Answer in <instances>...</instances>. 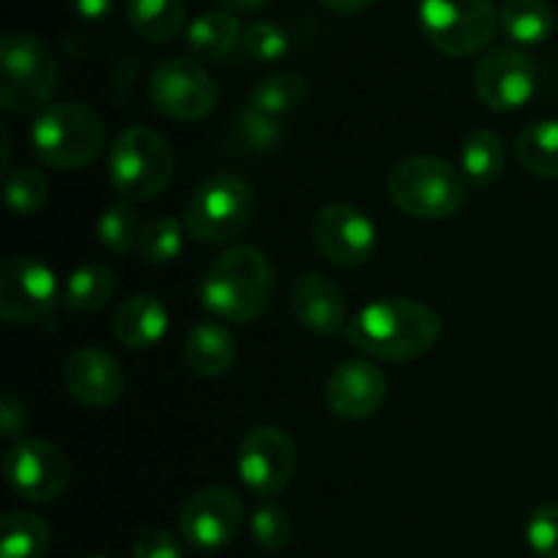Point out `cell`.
Returning a JSON list of instances; mask_svg holds the SVG:
<instances>
[{
  "label": "cell",
  "instance_id": "603a6c76",
  "mask_svg": "<svg viewBox=\"0 0 558 558\" xmlns=\"http://www.w3.org/2000/svg\"><path fill=\"white\" fill-rule=\"evenodd\" d=\"M499 27L510 41L537 47L554 33V11L545 0H507L499 11Z\"/></svg>",
  "mask_w": 558,
  "mask_h": 558
},
{
  "label": "cell",
  "instance_id": "3957f363",
  "mask_svg": "<svg viewBox=\"0 0 558 558\" xmlns=\"http://www.w3.org/2000/svg\"><path fill=\"white\" fill-rule=\"evenodd\" d=\"M107 129L101 114L80 101H60L41 109L33 123L31 145L38 161L60 172H76L104 150Z\"/></svg>",
  "mask_w": 558,
  "mask_h": 558
},
{
  "label": "cell",
  "instance_id": "ba28073f",
  "mask_svg": "<svg viewBox=\"0 0 558 558\" xmlns=\"http://www.w3.org/2000/svg\"><path fill=\"white\" fill-rule=\"evenodd\" d=\"M420 27L439 52L469 58L494 41L499 11L490 0H420Z\"/></svg>",
  "mask_w": 558,
  "mask_h": 558
},
{
  "label": "cell",
  "instance_id": "30bf717a",
  "mask_svg": "<svg viewBox=\"0 0 558 558\" xmlns=\"http://www.w3.org/2000/svg\"><path fill=\"white\" fill-rule=\"evenodd\" d=\"M9 488L27 501H54L71 480V463L60 447L44 439H20L3 458Z\"/></svg>",
  "mask_w": 558,
  "mask_h": 558
},
{
  "label": "cell",
  "instance_id": "e575fe53",
  "mask_svg": "<svg viewBox=\"0 0 558 558\" xmlns=\"http://www.w3.org/2000/svg\"><path fill=\"white\" fill-rule=\"evenodd\" d=\"M526 539L539 558H558V505H543L532 512Z\"/></svg>",
  "mask_w": 558,
  "mask_h": 558
},
{
  "label": "cell",
  "instance_id": "4dcf8cb0",
  "mask_svg": "<svg viewBox=\"0 0 558 558\" xmlns=\"http://www.w3.org/2000/svg\"><path fill=\"white\" fill-rule=\"evenodd\" d=\"M234 131H238V140L243 142L251 153H270L276 150L283 140L281 118H272V114L262 112L254 104H248V107L238 114Z\"/></svg>",
  "mask_w": 558,
  "mask_h": 558
},
{
  "label": "cell",
  "instance_id": "5bb4252c",
  "mask_svg": "<svg viewBox=\"0 0 558 558\" xmlns=\"http://www.w3.org/2000/svg\"><path fill=\"white\" fill-rule=\"evenodd\" d=\"M245 507L232 488L210 485L189 496L180 512V532L185 543L199 550L227 548L243 526Z\"/></svg>",
  "mask_w": 558,
  "mask_h": 558
},
{
  "label": "cell",
  "instance_id": "52a82bcc",
  "mask_svg": "<svg viewBox=\"0 0 558 558\" xmlns=\"http://www.w3.org/2000/svg\"><path fill=\"white\" fill-rule=\"evenodd\" d=\"M58 90V63L41 38L5 33L0 41V101L9 112H36Z\"/></svg>",
  "mask_w": 558,
  "mask_h": 558
},
{
  "label": "cell",
  "instance_id": "d6986e66",
  "mask_svg": "<svg viewBox=\"0 0 558 558\" xmlns=\"http://www.w3.org/2000/svg\"><path fill=\"white\" fill-rule=\"evenodd\" d=\"M169 314L167 305L153 294H134L114 311L112 330L123 347L145 352L153 349L163 336H167Z\"/></svg>",
  "mask_w": 558,
  "mask_h": 558
},
{
  "label": "cell",
  "instance_id": "4fadbf2b",
  "mask_svg": "<svg viewBox=\"0 0 558 558\" xmlns=\"http://www.w3.org/2000/svg\"><path fill=\"white\" fill-rule=\"evenodd\" d=\"M537 87V69L521 49L496 47L474 69V93L494 112H515Z\"/></svg>",
  "mask_w": 558,
  "mask_h": 558
},
{
  "label": "cell",
  "instance_id": "f1b7e54d",
  "mask_svg": "<svg viewBox=\"0 0 558 558\" xmlns=\"http://www.w3.org/2000/svg\"><path fill=\"white\" fill-rule=\"evenodd\" d=\"M142 216L131 205H112L98 218V240L107 251L123 256L142 240Z\"/></svg>",
  "mask_w": 558,
  "mask_h": 558
},
{
  "label": "cell",
  "instance_id": "1f68e13d",
  "mask_svg": "<svg viewBox=\"0 0 558 558\" xmlns=\"http://www.w3.org/2000/svg\"><path fill=\"white\" fill-rule=\"evenodd\" d=\"M136 248L147 265H169L172 259H178L180 248H183V229L174 218H158L142 232Z\"/></svg>",
  "mask_w": 558,
  "mask_h": 558
},
{
  "label": "cell",
  "instance_id": "9c48e42d",
  "mask_svg": "<svg viewBox=\"0 0 558 558\" xmlns=\"http://www.w3.org/2000/svg\"><path fill=\"white\" fill-rule=\"evenodd\" d=\"M63 303L52 267L36 256H5L0 265V316L14 325L47 322Z\"/></svg>",
  "mask_w": 558,
  "mask_h": 558
},
{
  "label": "cell",
  "instance_id": "7a4b0ae2",
  "mask_svg": "<svg viewBox=\"0 0 558 558\" xmlns=\"http://www.w3.org/2000/svg\"><path fill=\"white\" fill-rule=\"evenodd\" d=\"M199 298L218 319L248 325L270 308L276 298V272L259 248L234 245L207 267Z\"/></svg>",
  "mask_w": 558,
  "mask_h": 558
},
{
  "label": "cell",
  "instance_id": "7402d4cb",
  "mask_svg": "<svg viewBox=\"0 0 558 558\" xmlns=\"http://www.w3.org/2000/svg\"><path fill=\"white\" fill-rule=\"evenodd\" d=\"M131 31L150 44H169L185 25V0H125Z\"/></svg>",
  "mask_w": 558,
  "mask_h": 558
},
{
  "label": "cell",
  "instance_id": "484cf974",
  "mask_svg": "<svg viewBox=\"0 0 558 558\" xmlns=\"http://www.w3.org/2000/svg\"><path fill=\"white\" fill-rule=\"evenodd\" d=\"M515 156L537 178L558 180V120L529 123L515 140Z\"/></svg>",
  "mask_w": 558,
  "mask_h": 558
},
{
  "label": "cell",
  "instance_id": "74e56055",
  "mask_svg": "<svg viewBox=\"0 0 558 558\" xmlns=\"http://www.w3.org/2000/svg\"><path fill=\"white\" fill-rule=\"evenodd\" d=\"M114 0H71V5L76 9V14L85 16V20L98 22L112 11Z\"/></svg>",
  "mask_w": 558,
  "mask_h": 558
},
{
  "label": "cell",
  "instance_id": "cb8c5ba5",
  "mask_svg": "<svg viewBox=\"0 0 558 558\" xmlns=\"http://www.w3.org/2000/svg\"><path fill=\"white\" fill-rule=\"evenodd\" d=\"M114 292V272L104 262H87L69 276L63 287V305L74 314H93L109 303Z\"/></svg>",
  "mask_w": 558,
  "mask_h": 558
},
{
  "label": "cell",
  "instance_id": "44dd1931",
  "mask_svg": "<svg viewBox=\"0 0 558 558\" xmlns=\"http://www.w3.org/2000/svg\"><path fill=\"white\" fill-rule=\"evenodd\" d=\"M243 33L232 11H207L191 22L185 31V44L196 60H221L238 47Z\"/></svg>",
  "mask_w": 558,
  "mask_h": 558
},
{
  "label": "cell",
  "instance_id": "836d02e7",
  "mask_svg": "<svg viewBox=\"0 0 558 558\" xmlns=\"http://www.w3.org/2000/svg\"><path fill=\"white\" fill-rule=\"evenodd\" d=\"M243 47L256 60H278L289 52V36L272 22H256L245 27Z\"/></svg>",
  "mask_w": 558,
  "mask_h": 558
},
{
  "label": "cell",
  "instance_id": "ffe728a7",
  "mask_svg": "<svg viewBox=\"0 0 558 558\" xmlns=\"http://www.w3.org/2000/svg\"><path fill=\"white\" fill-rule=\"evenodd\" d=\"M238 360L234 336L218 322H199L185 338V363L205 379H218Z\"/></svg>",
  "mask_w": 558,
  "mask_h": 558
},
{
  "label": "cell",
  "instance_id": "f546056e",
  "mask_svg": "<svg viewBox=\"0 0 558 558\" xmlns=\"http://www.w3.org/2000/svg\"><path fill=\"white\" fill-rule=\"evenodd\" d=\"M49 194V183L44 178V172H38L36 167H20L14 172L5 174L3 196L9 210L20 213V216H33L44 207Z\"/></svg>",
  "mask_w": 558,
  "mask_h": 558
},
{
  "label": "cell",
  "instance_id": "8d00e7d4",
  "mask_svg": "<svg viewBox=\"0 0 558 558\" xmlns=\"http://www.w3.org/2000/svg\"><path fill=\"white\" fill-rule=\"evenodd\" d=\"M25 403L20 401L11 392H3V401H0V425H3L5 439H20L22 430H25Z\"/></svg>",
  "mask_w": 558,
  "mask_h": 558
},
{
  "label": "cell",
  "instance_id": "8fae6325",
  "mask_svg": "<svg viewBox=\"0 0 558 558\" xmlns=\"http://www.w3.org/2000/svg\"><path fill=\"white\" fill-rule=\"evenodd\" d=\"M298 447L287 430L259 425L238 447V474L256 496H278L294 477Z\"/></svg>",
  "mask_w": 558,
  "mask_h": 558
},
{
  "label": "cell",
  "instance_id": "ab89813d",
  "mask_svg": "<svg viewBox=\"0 0 558 558\" xmlns=\"http://www.w3.org/2000/svg\"><path fill=\"white\" fill-rule=\"evenodd\" d=\"M218 5H223V11H256L267 3V0H216Z\"/></svg>",
  "mask_w": 558,
  "mask_h": 558
},
{
  "label": "cell",
  "instance_id": "e0dca14e",
  "mask_svg": "<svg viewBox=\"0 0 558 558\" xmlns=\"http://www.w3.org/2000/svg\"><path fill=\"white\" fill-rule=\"evenodd\" d=\"M63 379L71 396L93 409L109 407L123 396L125 376L118 360L98 347H80L63 365Z\"/></svg>",
  "mask_w": 558,
  "mask_h": 558
},
{
  "label": "cell",
  "instance_id": "7c38bea8",
  "mask_svg": "<svg viewBox=\"0 0 558 558\" xmlns=\"http://www.w3.org/2000/svg\"><path fill=\"white\" fill-rule=\"evenodd\" d=\"M150 101L172 120H202L216 109L218 87L194 60L169 58L150 76Z\"/></svg>",
  "mask_w": 558,
  "mask_h": 558
},
{
  "label": "cell",
  "instance_id": "8992f818",
  "mask_svg": "<svg viewBox=\"0 0 558 558\" xmlns=\"http://www.w3.org/2000/svg\"><path fill=\"white\" fill-rule=\"evenodd\" d=\"M256 213V194L240 174L207 178L185 207V229L205 245H221L243 234Z\"/></svg>",
  "mask_w": 558,
  "mask_h": 558
},
{
  "label": "cell",
  "instance_id": "2e32d148",
  "mask_svg": "<svg viewBox=\"0 0 558 558\" xmlns=\"http://www.w3.org/2000/svg\"><path fill=\"white\" fill-rule=\"evenodd\" d=\"M387 398V376L368 360H349L330 374L325 403L336 417L365 420L379 412Z\"/></svg>",
  "mask_w": 558,
  "mask_h": 558
},
{
  "label": "cell",
  "instance_id": "60d3db41",
  "mask_svg": "<svg viewBox=\"0 0 558 558\" xmlns=\"http://www.w3.org/2000/svg\"><path fill=\"white\" fill-rule=\"evenodd\" d=\"M90 558H107V556H90Z\"/></svg>",
  "mask_w": 558,
  "mask_h": 558
},
{
  "label": "cell",
  "instance_id": "d6a6232c",
  "mask_svg": "<svg viewBox=\"0 0 558 558\" xmlns=\"http://www.w3.org/2000/svg\"><path fill=\"white\" fill-rule=\"evenodd\" d=\"M251 537L262 550H281L292 539V521L278 505H262L251 518Z\"/></svg>",
  "mask_w": 558,
  "mask_h": 558
},
{
  "label": "cell",
  "instance_id": "ac0fdd59",
  "mask_svg": "<svg viewBox=\"0 0 558 558\" xmlns=\"http://www.w3.org/2000/svg\"><path fill=\"white\" fill-rule=\"evenodd\" d=\"M292 311L305 330L316 336H338L347 330V300L330 278L319 272L300 276L292 287Z\"/></svg>",
  "mask_w": 558,
  "mask_h": 558
},
{
  "label": "cell",
  "instance_id": "d4e9b609",
  "mask_svg": "<svg viewBox=\"0 0 558 558\" xmlns=\"http://www.w3.org/2000/svg\"><path fill=\"white\" fill-rule=\"evenodd\" d=\"M49 539L47 521L33 512H9L0 521V558H44Z\"/></svg>",
  "mask_w": 558,
  "mask_h": 558
},
{
  "label": "cell",
  "instance_id": "4316f807",
  "mask_svg": "<svg viewBox=\"0 0 558 558\" xmlns=\"http://www.w3.org/2000/svg\"><path fill=\"white\" fill-rule=\"evenodd\" d=\"M308 98V82L294 71H278V74L262 76L251 90V104L272 118L298 112Z\"/></svg>",
  "mask_w": 558,
  "mask_h": 558
},
{
  "label": "cell",
  "instance_id": "9a60e30c",
  "mask_svg": "<svg viewBox=\"0 0 558 558\" xmlns=\"http://www.w3.org/2000/svg\"><path fill=\"white\" fill-rule=\"evenodd\" d=\"M311 234L322 254L343 267L368 262L376 251V227L365 213L349 205L322 207L311 223Z\"/></svg>",
  "mask_w": 558,
  "mask_h": 558
},
{
  "label": "cell",
  "instance_id": "d590c367",
  "mask_svg": "<svg viewBox=\"0 0 558 558\" xmlns=\"http://www.w3.org/2000/svg\"><path fill=\"white\" fill-rule=\"evenodd\" d=\"M131 554L134 558H183V548L163 529H145L131 543Z\"/></svg>",
  "mask_w": 558,
  "mask_h": 558
},
{
  "label": "cell",
  "instance_id": "6da1fadb",
  "mask_svg": "<svg viewBox=\"0 0 558 558\" xmlns=\"http://www.w3.org/2000/svg\"><path fill=\"white\" fill-rule=\"evenodd\" d=\"M347 341L387 363H407L428 354L441 336L434 308L409 298H381L349 316Z\"/></svg>",
  "mask_w": 558,
  "mask_h": 558
},
{
  "label": "cell",
  "instance_id": "f35d334b",
  "mask_svg": "<svg viewBox=\"0 0 558 558\" xmlns=\"http://www.w3.org/2000/svg\"><path fill=\"white\" fill-rule=\"evenodd\" d=\"M319 3L330 11H338V14H360V11L371 9L376 0H319Z\"/></svg>",
  "mask_w": 558,
  "mask_h": 558
},
{
  "label": "cell",
  "instance_id": "5b68a950",
  "mask_svg": "<svg viewBox=\"0 0 558 558\" xmlns=\"http://www.w3.org/2000/svg\"><path fill=\"white\" fill-rule=\"evenodd\" d=\"M387 189L407 216L425 221L452 216L466 202V180L439 156H412L401 161L390 172Z\"/></svg>",
  "mask_w": 558,
  "mask_h": 558
},
{
  "label": "cell",
  "instance_id": "277c9868",
  "mask_svg": "<svg viewBox=\"0 0 558 558\" xmlns=\"http://www.w3.org/2000/svg\"><path fill=\"white\" fill-rule=\"evenodd\" d=\"M174 153L161 134L145 125L125 129L112 142L107 174L123 199L145 202L161 194L174 178Z\"/></svg>",
  "mask_w": 558,
  "mask_h": 558
},
{
  "label": "cell",
  "instance_id": "83f0119b",
  "mask_svg": "<svg viewBox=\"0 0 558 558\" xmlns=\"http://www.w3.org/2000/svg\"><path fill=\"white\" fill-rule=\"evenodd\" d=\"M461 169L474 185H490L505 169V142L496 131L477 129L463 140Z\"/></svg>",
  "mask_w": 558,
  "mask_h": 558
}]
</instances>
